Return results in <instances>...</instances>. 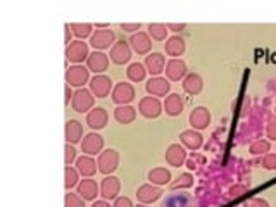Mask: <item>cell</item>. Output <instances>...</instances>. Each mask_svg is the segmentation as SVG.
<instances>
[{
    "mask_svg": "<svg viewBox=\"0 0 276 207\" xmlns=\"http://www.w3.org/2000/svg\"><path fill=\"white\" fill-rule=\"evenodd\" d=\"M118 162H120V156L116 150H112V148L104 150L98 157V171H102L104 174H109V172L116 171Z\"/></svg>",
    "mask_w": 276,
    "mask_h": 207,
    "instance_id": "1",
    "label": "cell"
},
{
    "mask_svg": "<svg viewBox=\"0 0 276 207\" xmlns=\"http://www.w3.org/2000/svg\"><path fill=\"white\" fill-rule=\"evenodd\" d=\"M94 106V97L88 90H78L72 97V107H74L76 112H85L90 107Z\"/></svg>",
    "mask_w": 276,
    "mask_h": 207,
    "instance_id": "2",
    "label": "cell"
},
{
    "mask_svg": "<svg viewBox=\"0 0 276 207\" xmlns=\"http://www.w3.org/2000/svg\"><path fill=\"white\" fill-rule=\"evenodd\" d=\"M135 97V90L130 83H118L112 92V100L116 104H128Z\"/></svg>",
    "mask_w": 276,
    "mask_h": 207,
    "instance_id": "3",
    "label": "cell"
},
{
    "mask_svg": "<svg viewBox=\"0 0 276 207\" xmlns=\"http://www.w3.org/2000/svg\"><path fill=\"white\" fill-rule=\"evenodd\" d=\"M88 80V69L83 66H72L68 69L66 72V82L69 85L74 86H82L83 83H86Z\"/></svg>",
    "mask_w": 276,
    "mask_h": 207,
    "instance_id": "4",
    "label": "cell"
},
{
    "mask_svg": "<svg viewBox=\"0 0 276 207\" xmlns=\"http://www.w3.org/2000/svg\"><path fill=\"white\" fill-rule=\"evenodd\" d=\"M66 56L69 60H74V62H82L83 59L88 56V47L85 42H72L68 45L66 48Z\"/></svg>",
    "mask_w": 276,
    "mask_h": 207,
    "instance_id": "5",
    "label": "cell"
},
{
    "mask_svg": "<svg viewBox=\"0 0 276 207\" xmlns=\"http://www.w3.org/2000/svg\"><path fill=\"white\" fill-rule=\"evenodd\" d=\"M104 145V140L100 135H97V133H88V135L83 138L82 142V148L83 152H86V154H97V152H100Z\"/></svg>",
    "mask_w": 276,
    "mask_h": 207,
    "instance_id": "6",
    "label": "cell"
},
{
    "mask_svg": "<svg viewBox=\"0 0 276 207\" xmlns=\"http://www.w3.org/2000/svg\"><path fill=\"white\" fill-rule=\"evenodd\" d=\"M90 86H92V92H94L98 98H104V97H107L110 92V80L107 78V76H95V78L92 80Z\"/></svg>",
    "mask_w": 276,
    "mask_h": 207,
    "instance_id": "7",
    "label": "cell"
},
{
    "mask_svg": "<svg viewBox=\"0 0 276 207\" xmlns=\"http://www.w3.org/2000/svg\"><path fill=\"white\" fill-rule=\"evenodd\" d=\"M130 56H132V52H130V47L126 45V42H118V44H114L112 50H110V59L116 64L128 62Z\"/></svg>",
    "mask_w": 276,
    "mask_h": 207,
    "instance_id": "8",
    "label": "cell"
},
{
    "mask_svg": "<svg viewBox=\"0 0 276 207\" xmlns=\"http://www.w3.org/2000/svg\"><path fill=\"white\" fill-rule=\"evenodd\" d=\"M120 180L114 178V176H107L106 180L102 182L100 192H102V197L104 198H116V195L120 194Z\"/></svg>",
    "mask_w": 276,
    "mask_h": 207,
    "instance_id": "9",
    "label": "cell"
},
{
    "mask_svg": "<svg viewBox=\"0 0 276 207\" xmlns=\"http://www.w3.org/2000/svg\"><path fill=\"white\" fill-rule=\"evenodd\" d=\"M140 112L144 114L145 118H157L160 114V104H159V100H157V98H152V97L142 98Z\"/></svg>",
    "mask_w": 276,
    "mask_h": 207,
    "instance_id": "10",
    "label": "cell"
},
{
    "mask_svg": "<svg viewBox=\"0 0 276 207\" xmlns=\"http://www.w3.org/2000/svg\"><path fill=\"white\" fill-rule=\"evenodd\" d=\"M86 122L94 130L104 128V126L107 124V112H106V109H102V107H97V109L90 110V112H88V116H86Z\"/></svg>",
    "mask_w": 276,
    "mask_h": 207,
    "instance_id": "11",
    "label": "cell"
},
{
    "mask_svg": "<svg viewBox=\"0 0 276 207\" xmlns=\"http://www.w3.org/2000/svg\"><path fill=\"white\" fill-rule=\"evenodd\" d=\"M107 64H109V57L102 52H94L88 56V68L95 72H102L107 69Z\"/></svg>",
    "mask_w": 276,
    "mask_h": 207,
    "instance_id": "12",
    "label": "cell"
},
{
    "mask_svg": "<svg viewBox=\"0 0 276 207\" xmlns=\"http://www.w3.org/2000/svg\"><path fill=\"white\" fill-rule=\"evenodd\" d=\"M114 40V33L109 32V30H98L97 33L92 36V45L95 48H107L110 47Z\"/></svg>",
    "mask_w": 276,
    "mask_h": 207,
    "instance_id": "13",
    "label": "cell"
},
{
    "mask_svg": "<svg viewBox=\"0 0 276 207\" xmlns=\"http://www.w3.org/2000/svg\"><path fill=\"white\" fill-rule=\"evenodd\" d=\"M97 192H98L97 183H95L94 180H83L78 185V194L83 200H94V198L97 197Z\"/></svg>",
    "mask_w": 276,
    "mask_h": 207,
    "instance_id": "14",
    "label": "cell"
},
{
    "mask_svg": "<svg viewBox=\"0 0 276 207\" xmlns=\"http://www.w3.org/2000/svg\"><path fill=\"white\" fill-rule=\"evenodd\" d=\"M168 90H170V83L162 78H154L147 83V92L152 95H156V97H162Z\"/></svg>",
    "mask_w": 276,
    "mask_h": 207,
    "instance_id": "15",
    "label": "cell"
},
{
    "mask_svg": "<svg viewBox=\"0 0 276 207\" xmlns=\"http://www.w3.org/2000/svg\"><path fill=\"white\" fill-rule=\"evenodd\" d=\"M132 47L135 48V52L138 54H147L150 50V40L145 33H136L132 36Z\"/></svg>",
    "mask_w": 276,
    "mask_h": 207,
    "instance_id": "16",
    "label": "cell"
},
{
    "mask_svg": "<svg viewBox=\"0 0 276 207\" xmlns=\"http://www.w3.org/2000/svg\"><path fill=\"white\" fill-rule=\"evenodd\" d=\"M209 120H210V116L204 107L195 109L190 116V122H192V126H195V128H206V126L209 124Z\"/></svg>",
    "mask_w": 276,
    "mask_h": 207,
    "instance_id": "17",
    "label": "cell"
},
{
    "mask_svg": "<svg viewBox=\"0 0 276 207\" xmlns=\"http://www.w3.org/2000/svg\"><path fill=\"white\" fill-rule=\"evenodd\" d=\"M136 197L140 198L142 202H154L160 197V190L156 188V186H150V185H144L138 188Z\"/></svg>",
    "mask_w": 276,
    "mask_h": 207,
    "instance_id": "18",
    "label": "cell"
},
{
    "mask_svg": "<svg viewBox=\"0 0 276 207\" xmlns=\"http://www.w3.org/2000/svg\"><path fill=\"white\" fill-rule=\"evenodd\" d=\"M82 133H83V126L80 124L78 121L71 120L66 122V140L71 142V144H76V142L82 138Z\"/></svg>",
    "mask_w": 276,
    "mask_h": 207,
    "instance_id": "19",
    "label": "cell"
},
{
    "mask_svg": "<svg viewBox=\"0 0 276 207\" xmlns=\"http://www.w3.org/2000/svg\"><path fill=\"white\" fill-rule=\"evenodd\" d=\"M135 116H136V110L133 109V107H130V106H121V107H118V109L114 110V118H116L120 122H122V124L132 122L133 120H135Z\"/></svg>",
    "mask_w": 276,
    "mask_h": 207,
    "instance_id": "20",
    "label": "cell"
},
{
    "mask_svg": "<svg viewBox=\"0 0 276 207\" xmlns=\"http://www.w3.org/2000/svg\"><path fill=\"white\" fill-rule=\"evenodd\" d=\"M166 159H168V162L172 164V166H180V164L185 160V150H183L180 145H171L166 152Z\"/></svg>",
    "mask_w": 276,
    "mask_h": 207,
    "instance_id": "21",
    "label": "cell"
},
{
    "mask_svg": "<svg viewBox=\"0 0 276 207\" xmlns=\"http://www.w3.org/2000/svg\"><path fill=\"white\" fill-rule=\"evenodd\" d=\"M76 166H78V171L82 172L83 176H92L95 171H97V164H95L94 159H90V157H80L78 160H76Z\"/></svg>",
    "mask_w": 276,
    "mask_h": 207,
    "instance_id": "22",
    "label": "cell"
},
{
    "mask_svg": "<svg viewBox=\"0 0 276 207\" xmlns=\"http://www.w3.org/2000/svg\"><path fill=\"white\" fill-rule=\"evenodd\" d=\"M145 64H147L148 71H150L152 74H159L164 68V57L160 56V54H150V56H147Z\"/></svg>",
    "mask_w": 276,
    "mask_h": 207,
    "instance_id": "23",
    "label": "cell"
},
{
    "mask_svg": "<svg viewBox=\"0 0 276 207\" xmlns=\"http://www.w3.org/2000/svg\"><path fill=\"white\" fill-rule=\"evenodd\" d=\"M185 71H186V68H185V64H183L182 60H171V62L168 64V68H166V72H168V76H170L171 80H180L183 74H185Z\"/></svg>",
    "mask_w": 276,
    "mask_h": 207,
    "instance_id": "24",
    "label": "cell"
},
{
    "mask_svg": "<svg viewBox=\"0 0 276 207\" xmlns=\"http://www.w3.org/2000/svg\"><path fill=\"white\" fill-rule=\"evenodd\" d=\"M164 107H166V112L171 114V116H176V114L182 112L183 109V104H182V98L178 97V95H170V97L166 98V104H164Z\"/></svg>",
    "mask_w": 276,
    "mask_h": 207,
    "instance_id": "25",
    "label": "cell"
},
{
    "mask_svg": "<svg viewBox=\"0 0 276 207\" xmlns=\"http://www.w3.org/2000/svg\"><path fill=\"white\" fill-rule=\"evenodd\" d=\"M171 178L170 171L168 170H152L150 172H148V180H150L152 183H157V185H162V183H168Z\"/></svg>",
    "mask_w": 276,
    "mask_h": 207,
    "instance_id": "26",
    "label": "cell"
},
{
    "mask_svg": "<svg viewBox=\"0 0 276 207\" xmlns=\"http://www.w3.org/2000/svg\"><path fill=\"white\" fill-rule=\"evenodd\" d=\"M183 88H185L188 94H198L202 88V80L198 78L197 74H190L188 78L185 80V83H183Z\"/></svg>",
    "mask_w": 276,
    "mask_h": 207,
    "instance_id": "27",
    "label": "cell"
},
{
    "mask_svg": "<svg viewBox=\"0 0 276 207\" xmlns=\"http://www.w3.org/2000/svg\"><path fill=\"white\" fill-rule=\"evenodd\" d=\"M183 50H185V44H183V40L178 36L171 38L166 44V52L170 54V56H180Z\"/></svg>",
    "mask_w": 276,
    "mask_h": 207,
    "instance_id": "28",
    "label": "cell"
},
{
    "mask_svg": "<svg viewBox=\"0 0 276 207\" xmlns=\"http://www.w3.org/2000/svg\"><path fill=\"white\" fill-rule=\"evenodd\" d=\"M128 78L132 82H142L145 78V69L140 62H135L128 68Z\"/></svg>",
    "mask_w": 276,
    "mask_h": 207,
    "instance_id": "29",
    "label": "cell"
},
{
    "mask_svg": "<svg viewBox=\"0 0 276 207\" xmlns=\"http://www.w3.org/2000/svg\"><path fill=\"white\" fill-rule=\"evenodd\" d=\"M183 138V144H186L190 148H198L200 147V135L195 132H185L182 135Z\"/></svg>",
    "mask_w": 276,
    "mask_h": 207,
    "instance_id": "30",
    "label": "cell"
},
{
    "mask_svg": "<svg viewBox=\"0 0 276 207\" xmlns=\"http://www.w3.org/2000/svg\"><path fill=\"white\" fill-rule=\"evenodd\" d=\"M71 28H72V32H74L76 36H80V38L88 36L92 32V26L86 24V22H83V24H71Z\"/></svg>",
    "mask_w": 276,
    "mask_h": 207,
    "instance_id": "31",
    "label": "cell"
},
{
    "mask_svg": "<svg viewBox=\"0 0 276 207\" xmlns=\"http://www.w3.org/2000/svg\"><path fill=\"white\" fill-rule=\"evenodd\" d=\"M150 34L156 40H164L166 36V26L162 24H150Z\"/></svg>",
    "mask_w": 276,
    "mask_h": 207,
    "instance_id": "32",
    "label": "cell"
},
{
    "mask_svg": "<svg viewBox=\"0 0 276 207\" xmlns=\"http://www.w3.org/2000/svg\"><path fill=\"white\" fill-rule=\"evenodd\" d=\"M76 182H78V172L72 170L71 166H68L66 168V188H71V186H74Z\"/></svg>",
    "mask_w": 276,
    "mask_h": 207,
    "instance_id": "33",
    "label": "cell"
},
{
    "mask_svg": "<svg viewBox=\"0 0 276 207\" xmlns=\"http://www.w3.org/2000/svg\"><path fill=\"white\" fill-rule=\"evenodd\" d=\"M66 207H85L82 197L76 194H68L66 195Z\"/></svg>",
    "mask_w": 276,
    "mask_h": 207,
    "instance_id": "34",
    "label": "cell"
},
{
    "mask_svg": "<svg viewBox=\"0 0 276 207\" xmlns=\"http://www.w3.org/2000/svg\"><path fill=\"white\" fill-rule=\"evenodd\" d=\"M64 152H66V157H64V162H66V166H71V162L74 160L76 157V152L72 147H69V145H66V148H64Z\"/></svg>",
    "mask_w": 276,
    "mask_h": 207,
    "instance_id": "35",
    "label": "cell"
},
{
    "mask_svg": "<svg viewBox=\"0 0 276 207\" xmlns=\"http://www.w3.org/2000/svg\"><path fill=\"white\" fill-rule=\"evenodd\" d=\"M114 207H133V204H132V200H130V198L121 197V198H118V200H116Z\"/></svg>",
    "mask_w": 276,
    "mask_h": 207,
    "instance_id": "36",
    "label": "cell"
},
{
    "mask_svg": "<svg viewBox=\"0 0 276 207\" xmlns=\"http://www.w3.org/2000/svg\"><path fill=\"white\" fill-rule=\"evenodd\" d=\"M188 185H192V178L188 174H183L182 178H180V182L174 185V188H176V186H188Z\"/></svg>",
    "mask_w": 276,
    "mask_h": 207,
    "instance_id": "37",
    "label": "cell"
},
{
    "mask_svg": "<svg viewBox=\"0 0 276 207\" xmlns=\"http://www.w3.org/2000/svg\"><path fill=\"white\" fill-rule=\"evenodd\" d=\"M259 150H268V144H266V142H259L258 145H254V147H252V152H256V154H260Z\"/></svg>",
    "mask_w": 276,
    "mask_h": 207,
    "instance_id": "38",
    "label": "cell"
},
{
    "mask_svg": "<svg viewBox=\"0 0 276 207\" xmlns=\"http://www.w3.org/2000/svg\"><path fill=\"white\" fill-rule=\"evenodd\" d=\"M264 164H266V168H276V156H268Z\"/></svg>",
    "mask_w": 276,
    "mask_h": 207,
    "instance_id": "39",
    "label": "cell"
},
{
    "mask_svg": "<svg viewBox=\"0 0 276 207\" xmlns=\"http://www.w3.org/2000/svg\"><path fill=\"white\" fill-rule=\"evenodd\" d=\"M121 28L124 30V32H133V30L140 28V24H124V22H122V24H121Z\"/></svg>",
    "mask_w": 276,
    "mask_h": 207,
    "instance_id": "40",
    "label": "cell"
},
{
    "mask_svg": "<svg viewBox=\"0 0 276 207\" xmlns=\"http://www.w3.org/2000/svg\"><path fill=\"white\" fill-rule=\"evenodd\" d=\"M92 207H110V206L107 204V202H104V200H98V202H95Z\"/></svg>",
    "mask_w": 276,
    "mask_h": 207,
    "instance_id": "41",
    "label": "cell"
},
{
    "mask_svg": "<svg viewBox=\"0 0 276 207\" xmlns=\"http://www.w3.org/2000/svg\"><path fill=\"white\" fill-rule=\"evenodd\" d=\"M270 136H276V124L270 126Z\"/></svg>",
    "mask_w": 276,
    "mask_h": 207,
    "instance_id": "42",
    "label": "cell"
},
{
    "mask_svg": "<svg viewBox=\"0 0 276 207\" xmlns=\"http://www.w3.org/2000/svg\"><path fill=\"white\" fill-rule=\"evenodd\" d=\"M69 98H71V90H69V85H66V104H69Z\"/></svg>",
    "mask_w": 276,
    "mask_h": 207,
    "instance_id": "43",
    "label": "cell"
},
{
    "mask_svg": "<svg viewBox=\"0 0 276 207\" xmlns=\"http://www.w3.org/2000/svg\"><path fill=\"white\" fill-rule=\"evenodd\" d=\"M69 38H71V34H69V24H66V38H64L66 44H69Z\"/></svg>",
    "mask_w": 276,
    "mask_h": 207,
    "instance_id": "44",
    "label": "cell"
},
{
    "mask_svg": "<svg viewBox=\"0 0 276 207\" xmlns=\"http://www.w3.org/2000/svg\"><path fill=\"white\" fill-rule=\"evenodd\" d=\"M138 207H147V206H138Z\"/></svg>",
    "mask_w": 276,
    "mask_h": 207,
    "instance_id": "45",
    "label": "cell"
}]
</instances>
